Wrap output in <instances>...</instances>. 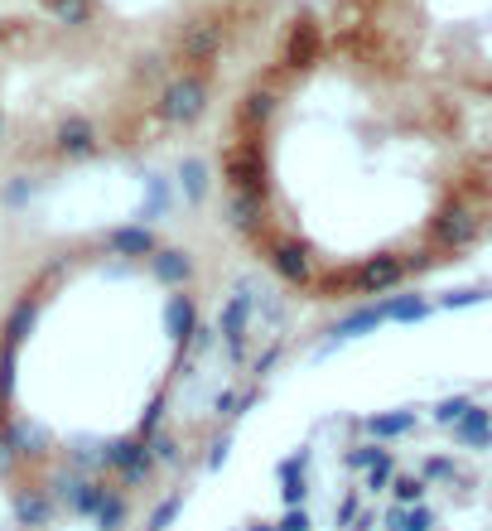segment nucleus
<instances>
[{"instance_id":"obj_2","label":"nucleus","mask_w":492,"mask_h":531,"mask_svg":"<svg viewBox=\"0 0 492 531\" xmlns=\"http://www.w3.org/2000/svg\"><path fill=\"white\" fill-rule=\"evenodd\" d=\"M218 406V290L174 237H82L0 324V474L29 527H121Z\"/></svg>"},{"instance_id":"obj_5","label":"nucleus","mask_w":492,"mask_h":531,"mask_svg":"<svg viewBox=\"0 0 492 531\" xmlns=\"http://www.w3.org/2000/svg\"><path fill=\"white\" fill-rule=\"evenodd\" d=\"M324 10L367 49L492 112V0H324Z\"/></svg>"},{"instance_id":"obj_1","label":"nucleus","mask_w":492,"mask_h":531,"mask_svg":"<svg viewBox=\"0 0 492 531\" xmlns=\"http://www.w3.org/2000/svg\"><path fill=\"white\" fill-rule=\"evenodd\" d=\"M222 218L271 285L362 305L425 285L492 242V131L328 20L285 10L218 126Z\"/></svg>"},{"instance_id":"obj_3","label":"nucleus","mask_w":492,"mask_h":531,"mask_svg":"<svg viewBox=\"0 0 492 531\" xmlns=\"http://www.w3.org/2000/svg\"><path fill=\"white\" fill-rule=\"evenodd\" d=\"M227 531H492V382L314 425Z\"/></svg>"},{"instance_id":"obj_4","label":"nucleus","mask_w":492,"mask_h":531,"mask_svg":"<svg viewBox=\"0 0 492 531\" xmlns=\"http://www.w3.org/2000/svg\"><path fill=\"white\" fill-rule=\"evenodd\" d=\"M44 20L78 44L116 58L198 121L222 78L251 63L285 0H39Z\"/></svg>"}]
</instances>
